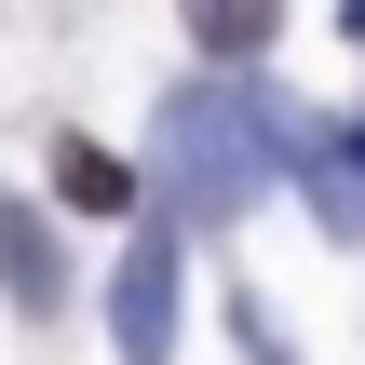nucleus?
<instances>
[{
    "label": "nucleus",
    "instance_id": "1",
    "mask_svg": "<svg viewBox=\"0 0 365 365\" xmlns=\"http://www.w3.org/2000/svg\"><path fill=\"white\" fill-rule=\"evenodd\" d=\"M149 163H163V203H176V217L230 230V217L271 190V108H257V95H176L163 135H149Z\"/></svg>",
    "mask_w": 365,
    "mask_h": 365
},
{
    "label": "nucleus",
    "instance_id": "2",
    "mask_svg": "<svg viewBox=\"0 0 365 365\" xmlns=\"http://www.w3.org/2000/svg\"><path fill=\"white\" fill-rule=\"evenodd\" d=\"M108 339H122V365H163V352H176V230H163V217H135V230H122Z\"/></svg>",
    "mask_w": 365,
    "mask_h": 365
},
{
    "label": "nucleus",
    "instance_id": "3",
    "mask_svg": "<svg viewBox=\"0 0 365 365\" xmlns=\"http://www.w3.org/2000/svg\"><path fill=\"white\" fill-rule=\"evenodd\" d=\"M0 284H14V312H54V298H68L54 230H41V203H14V190H0Z\"/></svg>",
    "mask_w": 365,
    "mask_h": 365
},
{
    "label": "nucleus",
    "instance_id": "4",
    "mask_svg": "<svg viewBox=\"0 0 365 365\" xmlns=\"http://www.w3.org/2000/svg\"><path fill=\"white\" fill-rule=\"evenodd\" d=\"M54 190H68V203H95V217H122V203H135V176H122L95 135H68V149H54Z\"/></svg>",
    "mask_w": 365,
    "mask_h": 365
},
{
    "label": "nucleus",
    "instance_id": "5",
    "mask_svg": "<svg viewBox=\"0 0 365 365\" xmlns=\"http://www.w3.org/2000/svg\"><path fill=\"white\" fill-rule=\"evenodd\" d=\"M190 41H203V54H271V14H203Z\"/></svg>",
    "mask_w": 365,
    "mask_h": 365
}]
</instances>
